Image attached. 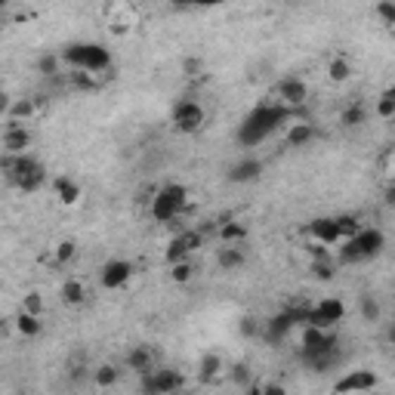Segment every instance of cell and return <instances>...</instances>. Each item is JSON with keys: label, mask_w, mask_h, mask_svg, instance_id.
Segmentation results:
<instances>
[{"label": "cell", "mask_w": 395, "mask_h": 395, "mask_svg": "<svg viewBox=\"0 0 395 395\" xmlns=\"http://www.w3.org/2000/svg\"><path fill=\"white\" fill-rule=\"evenodd\" d=\"M337 225H340V238H352V235H358L365 225H361V220L356 213H343V216H337Z\"/></svg>", "instance_id": "83f0119b"}, {"label": "cell", "mask_w": 395, "mask_h": 395, "mask_svg": "<svg viewBox=\"0 0 395 395\" xmlns=\"http://www.w3.org/2000/svg\"><path fill=\"white\" fill-rule=\"evenodd\" d=\"M201 68H204V65H201V59H185V75H189V77H198Z\"/></svg>", "instance_id": "60d3db41"}, {"label": "cell", "mask_w": 395, "mask_h": 395, "mask_svg": "<svg viewBox=\"0 0 395 395\" xmlns=\"http://www.w3.org/2000/svg\"><path fill=\"white\" fill-rule=\"evenodd\" d=\"M232 377H235V380H238V383H244V380H251V370H247L244 365H238L235 370H232Z\"/></svg>", "instance_id": "b9f144b4"}, {"label": "cell", "mask_w": 395, "mask_h": 395, "mask_svg": "<svg viewBox=\"0 0 395 395\" xmlns=\"http://www.w3.org/2000/svg\"><path fill=\"white\" fill-rule=\"evenodd\" d=\"M312 275L318 281H330L334 278V260H312Z\"/></svg>", "instance_id": "d590c367"}, {"label": "cell", "mask_w": 395, "mask_h": 395, "mask_svg": "<svg viewBox=\"0 0 395 395\" xmlns=\"http://www.w3.org/2000/svg\"><path fill=\"white\" fill-rule=\"evenodd\" d=\"M337 361H340V346H334V349H327V352H321V356L309 358L306 365H309L312 370H318V374H325V370H330Z\"/></svg>", "instance_id": "484cf974"}, {"label": "cell", "mask_w": 395, "mask_h": 395, "mask_svg": "<svg viewBox=\"0 0 395 395\" xmlns=\"http://www.w3.org/2000/svg\"><path fill=\"white\" fill-rule=\"evenodd\" d=\"M358 306H361V318H365V321H380L383 309H380V303H377L370 294L361 296V303H358Z\"/></svg>", "instance_id": "d6a6232c"}, {"label": "cell", "mask_w": 395, "mask_h": 395, "mask_svg": "<svg viewBox=\"0 0 395 395\" xmlns=\"http://www.w3.org/2000/svg\"><path fill=\"white\" fill-rule=\"evenodd\" d=\"M28 145H31V133L25 130V124H19V120H6L4 151H10V155H25Z\"/></svg>", "instance_id": "4fadbf2b"}, {"label": "cell", "mask_w": 395, "mask_h": 395, "mask_svg": "<svg viewBox=\"0 0 395 395\" xmlns=\"http://www.w3.org/2000/svg\"><path fill=\"white\" fill-rule=\"evenodd\" d=\"M383 247H386V235L380 229H361L358 235L343 241V247L337 251V263L340 265L368 263V260H374V256H380Z\"/></svg>", "instance_id": "3957f363"}, {"label": "cell", "mask_w": 395, "mask_h": 395, "mask_svg": "<svg viewBox=\"0 0 395 395\" xmlns=\"http://www.w3.org/2000/svg\"><path fill=\"white\" fill-rule=\"evenodd\" d=\"M389 28H395V19H392V25H389Z\"/></svg>", "instance_id": "7dc6e473"}, {"label": "cell", "mask_w": 395, "mask_h": 395, "mask_svg": "<svg viewBox=\"0 0 395 395\" xmlns=\"http://www.w3.org/2000/svg\"><path fill=\"white\" fill-rule=\"evenodd\" d=\"M133 278V263L130 260H108L99 272V281L106 290H120Z\"/></svg>", "instance_id": "8fae6325"}, {"label": "cell", "mask_w": 395, "mask_h": 395, "mask_svg": "<svg viewBox=\"0 0 395 395\" xmlns=\"http://www.w3.org/2000/svg\"><path fill=\"white\" fill-rule=\"evenodd\" d=\"M127 368L139 377L151 374V370H155V352H151L149 346H133V349L127 352Z\"/></svg>", "instance_id": "ac0fdd59"}, {"label": "cell", "mask_w": 395, "mask_h": 395, "mask_svg": "<svg viewBox=\"0 0 395 395\" xmlns=\"http://www.w3.org/2000/svg\"><path fill=\"white\" fill-rule=\"evenodd\" d=\"M334 346H337L334 327H318V325H303L300 327V361L303 365L309 358L321 356V352L334 349Z\"/></svg>", "instance_id": "8992f818"}, {"label": "cell", "mask_w": 395, "mask_h": 395, "mask_svg": "<svg viewBox=\"0 0 395 395\" xmlns=\"http://www.w3.org/2000/svg\"><path fill=\"white\" fill-rule=\"evenodd\" d=\"M50 185H53V195L59 198L65 207H75L77 201H80V185L71 180V176H56Z\"/></svg>", "instance_id": "d6986e66"}, {"label": "cell", "mask_w": 395, "mask_h": 395, "mask_svg": "<svg viewBox=\"0 0 395 395\" xmlns=\"http://www.w3.org/2000/svg\"><path fill=\"white\" fill-rule=\"evenodd\" d=\"M84 296H87V287L80 284V281L68 278L65 284H62V303H65V306H80V303H84Z\"/></svg>", "instance_id": "d4e9b609"}, {"label": "cell", "mask_w": 395, "mask_h": 395, "mask_svg": "<svg viewBox=\"0 0 395 395\" xmlns=\"http://www.w3.org/2000/svg\"><path fill=\"white\" fill-rule=\"evenodd\" d=\"M31 115H35V102H31V99H19L10 111H6V120H19V124H22V120H28Z\"/></svg>", "instance_id": "1f68e13d"}, {"label": "cell", "mask_w": 395, "mask_h": 395, "mask_svg": "<svg viewBox=\"0 0 395 395\" xmlns=\"http://www.w3.org/2000/svg\"><path fill=\"white\" fill-rule=\"evenodd\" d=\"M392 185H395V173H392Z\"/></svg>", "instance_id": "c3c4849f"}, {"label": "cell", "mask_w": 395, "mask_h": 395, "mask_svg": "<svg viewBox=\"0 0 395 395\" xmlns=\"http://www.w3.org/2000/svg\"><path fill=\"white\" fill-rule=\"evenodd\" d=\"M343 318H346V306L337 296H327V300H321L309 309V325L318 327H337Z\"/></svg>", "instance_id": "30bf717a"}, {"label": "cell", "mask_w": 395, "mask_h": 395, "mask_svg": "<svg viewBox=\"0 0 395 395\" xmlns=\"http://www.w3.org/2000/svg\"><path fill=\"white\" fill-rule=\"evenodd\" d=\"M220 241H222V244H244V241H247V225L222 222L220 225Z\"/></svg>", "instance_id": "cb8c5ba5"}, {"label": "cell", "mask_w": 395, "mask_h": 395, "mask_svg": "<svg viewBox=\"0 0 395 395\" xmlns=\"http://www.w3.org/2000/svg\"><path fill=\"white\" fill-rule=\"evenodd\" d=\"M306 99H309V87H306L303 77H284L278 84V102H284L290 108H300L306 106Z\"/></svg>", "instance_id": "7c38bea8"}, {"label": "cell", "mask_w": 395, "mask_h": 395, "mask_svg": "<svg viewBox=\"0 0 395 395\" xmlns=\"http://www.w3.org/2000/svg\"><path fill=\"white\" fill-rule=\"evenodd\" d=\"M93 380L99 383V386H115V383H118V368H115V365H102V368L93 374Z\"/></svg>", "instance_id": "e575fe53"}, {"label": "cell", "mask_w": 395, "mask_h": 395, "mask_svg": "<svg viewBox=\"0 0 395 395\" xmlns=\"http://www.w3.org/2000/svg\"><path fill=\"white\" fill-rule=\"evenodd\" d=\"M256 330H260L256 318H244V321H241V334H244V337H256Z\"/></svg>", "instance_id": "ab89813d"}, {"label": "cell", "mask_w": 395, "mask_h": 395, "mask_svg": "<svg viewBox=\"0 0 395 395\" xmlns=\"http://www.w3.org/2000/svg\"><path fill=\"white\" fill-rule=\"evenodd\" d=\"M220 4H225V0H201V6H220Z\"/></svg>", "instance_id": "f6af8a7d"}, {"label": "cell", "mask_w": 395, "mask_h": 395, "mask_svg": "<svg viewBox=\"0 0 395 395\" xmlns=\"http://www.w3.org/2000/svg\"><path fill=\"white\" fill-rule=\"evenodd\" d=\"M204 108H201V102L195 99H182V102H176V108H173V127L180 133H198L201 127H204Z\"/></svg>", "instance_id": "ba28073f"}, {"label": "cell", "mask_w": 395, "mask_h": 395, "mask_svg": "<svg viewBox=\"0 0 395 395\" xmlns=\"http://www.w3.org/2000/svg\"><path fill=\"white\" fill-rule=\"evenodd\" d=\"M22 309L40 315V312H44V300H40V294H25V300H22Z\"/></svg>", "instance_id": "f35d334b"}, {"label": "cell", "mask_w": 395, "mask_h": 395, "mask_svg": "<svg viewBox=\"0 0 395 395\" xmlns=\"http://www.w3.org/2000/svg\"><path fill=\"white\" fill-rule=\"evenodd\" d=\"M15 330H19L22 337H37L40 330H44V325H40V315H35V312H19V318H15Z\"/></svg>", "instance_id": "603a6c76"}, {"label": "cell", "mask_w": 395, "mask_h": 395, "mask_svg": "<svg viewBox=\"0 0 395 395\" xmlns=\"http://www.w3.org/2000/svg\"><path fill=\"white\" fill-rule=\"evenodd\" d=\"M220 374H222V358L216 356V352H207V356H201V361H198V377H201V380L211 383Z\"/></svg>", "instance_id": "7402d4cb"}, {"label": "cell", "mask_w": 395, "mask_h": 395, "mask_svg": "<svg viewBox=\"0 0 395 395\" xmlns=\"http://www.w3.org/2000/svg\"><path fill=\"white\" fill-rule=\"evenodd\" d=\"M294 115H296V108L284 106V102H260V106L247 111L244 120L238 124V142L244 145V149H253V145L269 139L275 130H281Z\"/></svg>", "instance_id": "6da1fadb"}, {"label": "cell", "mask_w": 395, "mask_h": 395, "mask_svg": "<svg viewBox=\"0 0 395 395\" xmlns=\"http://www.w3.org/2000/svg\"><path fill=\"white\" fill-rule=\"evenodd\" d=\"M309 235L312 241H321V244H340V225H337V216H318V220L309 222Z\"/></svg>", "instance_id": "9a60e30c"}, {"label": "cell", "mask_w": 395, "mask_h": 395, "mask_svg": "<svg viewBox=\"0 0 395 395\" xmlns=\"http://www.w3.org/2000/svg\"><path fill=\"white\" fill-rule=\"evenodd\" d=\"M377 118H383V120L395 118V87L383 90V96L377 99Z\"/></svg>", "instance_id": "f546056e"}, {"label": "cell", "mask_w": 395, "mask_h": 395, "mask_svg": "<svg viewBox=\"0 0 395 395\" xmlns=\"http://www.w3.org/2000/svg\"><path fill=\"white\" fill-rule=\"evenodd\" d=\"M75 256H77V244H75V241H62V244L56 247V263H59V265H68Z\"/></svg>", "instance_id": "836d02e7"}, {"label": "cell", "mask_w": 395, "mask_h": 395, "mask_svg": "<svg viewBox=\"0 0 395 395\" xmlns=\"http://www.w3.org/2000/svg\"><path fill=\"white\" fill-rule=\"evenodd\" d=\"M377 386V377L370 370H349L343 380L334 383L337 392H365V389H374Z\"/></svg>", "instance_id": "e0dca14e"}, {"label": "cell", "mask_w": 395, "mask_h": 395, "mask_svg": "<svg viewBox=\"0 0 395 395\" xmlns=\"http://www.w3.org/2000/svg\"><path fill=\"white\" fill-rule=\"evenodd\" d=\"M340 120H343V127H349V130H356V127H361L368 120V108L365 106H346L343 108V115H340Z\"/></svg>", "instance_id": "4316f807"}, {"label": "cell", "mask_w": 395, "mask_h": 395, "mask_svg": "<svg viewBox=\"0 0 395 395\" xmlns=\"http://www.w3.org/2000/svg\"><path fill=\"white\" fill-rule=\"evenodd\" d=\"M185 207H189V189H185L182 182H167L164 189L155 192L149 211H151V220L155 222H173Z\"/></svg>", "instance_id": "5b68a950"}, {"label": "cell", "mask_w": 395, "mask_h": 395, "mask_svg": "<svg viewBox=\"0 0 395 395\" xmlns=\"http://www.w3.org/2000/svg\"><path fill=\"white\" fill-rule=\"evenodd\" d=\"M62 62L75 71V68H84V71H93V75H106L111 71V50L102 44H68L62 50Z\"/></svg>", "instance_id": "277c9868"}, {"label": "cell", "mask_w": 395, "mask_h": 395, "mask_svg": "<svg viewBox=\"0 0 395 395\" xmlns=\"http://www.w3.org/2000/svg\"><path fill=\"white\" fill-rule=\"evenodd\" d=\"M142 389L151 392V395H164V392H176V389H185V377L180 370H151V374L142 377Z\"/></svg>", "instance_id": "9c48e42d"}, {"label": "cell", "mask_w": 395, "mask_h": 395, "mask_svg": "<svg viewBox=\"0 0 395 395\" xmlns=\"http://www.w3.org/2000/svg\"><path fill=\"white\" fill-rule=\"evenodd\" d=\"M327 75H330V80H334V84H346V80L352 77V65H349V62L343 59V56H337V59L330 62Z\"/></svg>", "instance_id": "f1b7e54d"}, {"label": "cell", "mask_w": 395, "mask_h": 395, "mask_svg": "<svg viewBox=\"0 0 395 395\" xmlns=\"http://www.w3.org/2000/svg\"><path fill=\"white\" fill-rule=\"evenodd\" d=\"M386 201H389V204H395V185H392L389 192H386Z\"/></svg>", "instance_id": "bcb514c9"}, {"label": "cell", "mask_w": 395, "mask_h": 395, "mask_svg": "<svg viewBox=\"0 0 395 395\" xmlns=\"http://www.w3.org/2000/svg\"><path fill=\"white\" fill-rule=\"evenodd\" d=\"M386 340H389V346H395V321L386 327Z\"/></svg>", "instance_id": "ee69618b"}, {"label": "cell", "mask_w": 395, "mask_h": 395, "mask_svg": "<svg viewBox=\"0 0 395 395\" xmlns=\"http://www.w3.org/2000/svg\"><path fill=\"white\" fill-rule=\"evenodd\" d=\"M173 6H201V0H170Z\"/></svg>", "instance_id": "7bdbcfd3"}, {"label": "cell", "mask_w": 395, "mask_h": 395, "mask_svg": "<svg viewBox=\"0 0 395 395\" xmlns=\"http://www.w3.org/2000/svg\"><path fill=\"white\" fill-rule=\"evenodd\" d=\"M377 15H380L386 25H392V19H395V0H380V4H377Z\"/></svg>", "instance_id": "8d00e7d4"}, {"label": "cell", "mask_w": 395, "mask_h": 395, "mask_svg": "<svg viewBox=\"0 0 395 395\" xmlns=\"http://www.w3.org/2000/svg\"><path fill=\"white\" fill-rule=\"evenodd\" d=\"M56 68H59V59H56V56H40V59H37V71H40V75L50 77V75H56Z\"/></svg>", "instance_id": "74e56055"}, {"label": "cell", "mask_w": 395, "mask_h": 395, "mask_svg": "<svg viewBox=\"0 0 395 395\" xmlns=\"http://www.w3.org/2000/svg\"><path fill=\"white\" fill-rule=\"evenodd\" d=\"M216 263H220L222 272H235L247 263V253L241 251V244H222L220 253H216Z\"/></svg>", "instance_id": "ffe728a7"}, {"label": "cell", "mask_w": 395, "mask_h": 395, "mask_svg": "<svg viewBox=\"0 0 395 395\" xmlns=\"http://www.w3.org/2000/svg\"><path fill=\"white\" fill-rule=\"evenodd\" d=\"M201 244H204V235H201L198 229H185V232H180V235H173L170 244H167V251H164L167 265H173L180 260H189V256L195 253Z\"/></svg>", "instance_id": "52a82bcc"}, {"label": "cell", "mask_w": 395, "mask_h": 395, "mask_svg": "<svg viewBox=\"0 0 395 395\" xmlns=\"http://www.w3.org/2000/svg\"><path fill=\"white\" fill-rule=\"evenodd\" d=\"M192 275H195V265H192L189 260H180L170 265V278L176 281V284H189Z\"/></svg>", "instance_id": "4dcf8cb0"}, {"label": "cell", "mask_w": 395, "mask_h": 395, "mask_svg": "<svg viewBox=\"0 0 395 395\" xmlns=\"http://www.w3.org/2000/svg\"><path fill=\"white\" fill-rule=\"evenodd\" d=\"M296 327H300V325H296L294 315L284 309V312H278V315H272L269 321H265V340H269V343H284Z\"/></svg>", "instance_id": "5bb4252c"}, {"label": "cell", "mask_w": 395, "mask_h": 395, "mask_svg": "<svg viewBox=\"0 0 395 395\" xmlns=\"http://www.w3.org/2000/svg\"><path fill=\"white\" fill-rule=\"evenodd\" d=\"M315 136H318V130L309 124V120H296V124H290V130H287V145L290 149H306Z\"/></svg>", "instance_id": "44dd1931"}, {"label": "cell", "mask_w": 395, "mask_h": 395, "mask_svg": "<svg viewBox=\"0 0 395 395\" xmlns=\"http://www.w3.org/2000/svg\"><path fill=\"white\" fill-rule=\"evenodd\" d=\"M0 167H4V176L6 182H13L19 192H37L40 185L46 182V167L40 164L35 155H10V151H4V161H0Z\"/></svg>", "instance_id": "7a4b0ae2"}, {"label": "cell", "mask_w": 395, "mask_h": 395, "mask_svg": "<svg viewBox=\"0 0 395 395\" xmlns=\"http://www.w3.org/2000/svg\"><path fill=\"white\" fill-rule=\"evenodd\" d=\"M260 176H263V161H256V158H241L238 164L229 167V182H235V185L256 182Z\"/></svg>", "instance_id": "2e32d148"}]
</instances>
